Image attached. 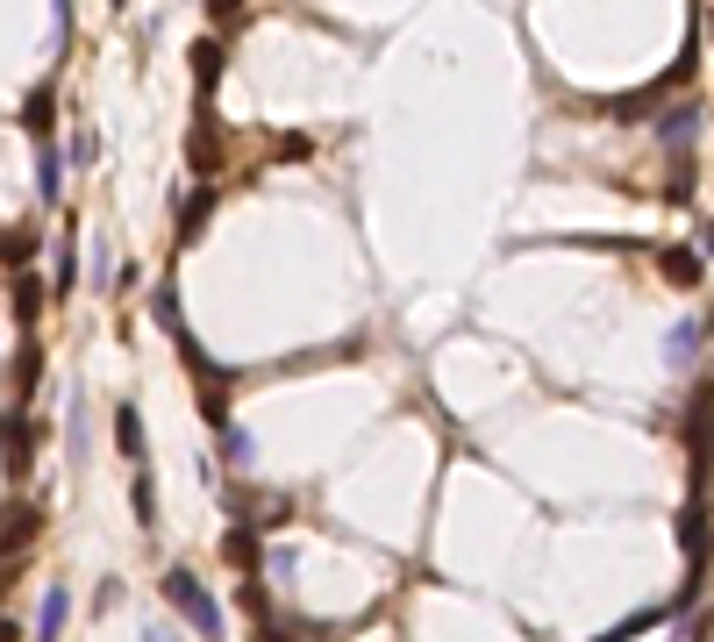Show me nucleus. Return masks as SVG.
Here are the masks:
<instances>
[{"mask_svg": "<svg viewBox=\"0 0 714 642\" xmlns=\"http://www.w3.org/2000/svg\"><path fill=\"white\" fill-rule=\"evenodd\" d=\"M187 164H193L201 179H215L222 164H230V150H222V129H215V115H207V107H201V121H193V136H187Z\"/></svg>", "mask_w": 714, "mask_h": 642, "instance_id": "7ed1b4c3", "label": "nucleus"}, {"mask_svg": "<svg viewBox=\"0 0 714 642\" xmlns=\"http://www.w3.org/2000/svg\"><path fill=\"white\" fill-rule=\"evenodd\" d=\"M701 335H707V321H672V335H664V364H693Z\"/></svg>", "mask_w": 714, "mask_h": 642, "instance_id": "1a4fd4ad", "label": "nucleus"}, {"mask_svg": "<svg viewBox=\"0 0 714 642\" xmlns=\"http://www.w3.org/2000/svg\"><path fill=\"white\" fill-rule=\"evenodd\" d=\"M29 457H36V421H22V407H8V485H22Z\"/></svg>", "mask_w": 714, "mask_h": 642, "instance_id": "39448f33", "label": "nucleus"}, {"mask_svg": "<svg viewBox=\"0 0 714 642\" xmlns=\"http://www.w3.org/2000/svg\"><path fill=\"white\" fill-rule=\"evenodd\" d=\"M136 642H179V635H172V629H143Z\"/></svg>", "mask_w": 714, "mask_h": 642, "instance_id": "393cba45", "label": "nucleus"}, {"mask_svg": "<svg viewBox=\"0 0 714 642\" xmlns=\"http://www.w3.org/2000/svg\"><path fill=\"white\" fill-rule=\"evenodd\" d=\"M51 107H57V100H51V86H36V94L14 107V121H22L29 136H51Z\"/></svg>", "mask_w": 714, "mask_h": 642, "instance_id": "f8f14e48", "label": "nucleus"}, {"mask_svg": "<svg viewBox=\"0 0 714 642\" xmlns=\"http://www.w3.org/2000/svg\"><path fill=\"white\" fill-rule=\"evenodd\" d=\"M129 514H136L143 528H158V479H150V464L129 479Z\"/></svg>", "mask_w": 714, "mask_h": 642, "instance_id": "9b49d317", "label": "nucleus"}, {"mask_svg": "<svg viewBox=\"0 0 714 642\" xmlns=\"http://www.w3.org/2000/svg\"><path fill=\"white\" fill-rule=\"evenodd\" d=\"M29 535H36V514H29L22 500H8V564L29 549Z\"/></svg>", "mask_w": 714, "mask_h": 642, "instance_id": "2eb2a0df", "label": "nucleus"}, {"mask_svg": "<svg viewBox=\"0 0 714 642\" xmlns=\"http://www.w3.org/2000/svg\"><path fill=\"white\" fill-rule=\"evenodd\" d=\"M693 129H701V100H679L672 115H658V150H672V158H686Z\"/></svg>", "mask_w": 714, "mask_h": 642, "instance_id": "20e7f679", "label": "nucleus"}, {"mask_svg": "<svg viewBox=\"0 0 714 642\" xmlns=\"http://www.w3.org/2000/svg\"><path fill=\"white\" fill-rule=\"evenodd\" d=\"M679 543H686V578H701V571H707V549H714V535H707V500L686 493V507H679Z\"/></svg>", "mask_w": 714, "mask_h": 642, "instance_id": "f03ea898", "label": "nucleus"}, {"mask_svg": "<svg viewBox=\"0 0 714 642\" xmlns=\"http://www.w3.org/2000/svg\"><path fill=\"white\" fill-rule=\"evenodd\" d=\"M65 621H72V592L51 586V592H43V607H36V642H57V635H65Z\"/></svg>", "mask_w": 714, "mask_h": 642, "instance_id": "423d86ee", "label": "nucleus"}, {"mask_svg": "<svg viewBox=\"0 0 714 642\" xmlns=\"http://www.w3.org/2000/svg\"><path fill=\"white\" fill-rule=\"evenodd\" d=\"M8 308H14V321H22V329L43 314V286L29 279V271H14V279H8Z\"/></svg>", "mask_w": 714, "mask_h": 642, "instance_id": "6e6552de", "label": "nucleus"}, {"mask_svg": "<svg viewBox=\"0 0 714 642\" xmlns=\"http://www.w3.org/2000/svg\"><path fill=\"white\" fill-rule=\"evenodd\" d=\"M36 193H43V201H57V193H65V164H57L51 143L36 150Z\"/></svg>", "mask_w": 714, "mask_h": 642, "instance_id": "f3484780", "label": "nucleus"}, {"mask_svg": "<svg viewBox=\"0 0 714 642\" xmlns=\"http://www.w3.org/2000/svg\"><path fill=\"white\" fill-rule=\"evenodd\" d=\"M207 214H215V186H201V193H187L179 201V243H193L207 228Z\"/></svg>", "mask_w": 714, "mask_h": 642, "instance_id": "0eeeda50", "label": "nucleus"}, {"mask_svg": "<svg viewBox=\"0 0 714 642\" xmlns=\"http://www.w3.org/2000/svg\"><path fill=\"white\" fill-rule=\"evenodd\" d=\"M29 257H36V228L14 222V228H8V279H14V271H29Z\"/></svg>", "mask_w": 714, "mask_h": 642, "instance_id": "aec40b11", "label": "nucleus"}, {"mask_svg": "<svg viewBox=\"0 0 714 642\" xmlns=\"http://www.w3.org/2000/svg\"><path fill=\"white\" fill-rule=\"evenodd\" d=\"M222 549H230V564H236L243 578H251V564H257V528H251V522H236V528H230V543H222Z\"/></svg>", "mask_w": 714, "mask_h": 642, "instance_id": "a211bd4d", "label": "nucleus"}, {"mask_svg": "<svg viewBox=\"0 0 714 642\" xmlns=\"http://www.w3.org/2000/svg\"><path fill=\"white\" fill-rule=\"evenodd\" d=\"M164 600H172V607H179V621H187V629H201L207 642L222 635V607L207 600V586L187 571V564H172V571H164Z\"/></svg>", "mask_w": 714, "mask_h": 642, "instance_id": "f257e3e1", "label": "nucleus"}, {"mask_svg": "<svg viewBox=\"0 0 714 642\" xmlns=\"http://www.w3.org/2000/svg\"><path fill=\"white\" fill-rule=\"evenodd\" d=\"M193 79H201V107H207V94H215V79H222V43L215 36L193 43Z\"/></svg>", "mask_w": 714, "mask_h": 642, "instance_id": "9d476101", "label": "nucleus"}, {"mask_svg": "<svg viewBox=\"0 0 714 642\" xmlns=\"http://www.w3.org/2000/svg\"><path fill=\"white\" fill-rule=\"evenodd\" d=\"M115 600H121V578H100V592H94V614H115Z\"/></svg>", "mask_w": 714, "mask_h": 642, "instance_id": "5701e85b", "label": "nucleus"}, {"mask_svg": "<svg viewBox=\"0 0 714 642\" xmlns=\"http://www.w3.org/2000/svg\"><path fill=\"white\" fill-rule=\"evenodd\" d=\"M664 279H672L679 293H693V286H701V250H664Z\"/></svg>", "mask_w": 714, "mask_h": 642, "instance_id": "ddd939ff", "label": "nucleus"}, {"mask_svg": "<svg viewBox=\"0 0 714 642\" xmlns=\"http://www.w3.org/2000/svg\"><path fill=\"white\" fill-rule=\"evenodd\" d=\"M115 450H121V457H143V421H136L129 400L115 407Z\"/></svg>", "mask_w": 714, "mask_h": 642, "instance_id": "4468645a", "label": "nucleus"}, {"mask_svg": "<svg viewBox=\"0 0 714 642\" xmlns=\"http://www.w3.org/2000/svg\"><path fill=\"white\" fill-rule=\"evenodd\" d=\"M115 8H129V0H115Z\"/></svg>", "mask_w": 714, "mask_h": 642, "instance_id": "a878e982", "label": "nucleus"}, {"mask_svg": "<svg viewBox=\"0 0 714 642\" xmlns=\"http://www.w3.org/2000/svg\"><path fill=\"white\" fill-rule=\"evenodd\" d=\"M72 279H79V250L72 236H57V293H72Z\"/></svg>", "mask_w": 714, "mask_h": 642, "instance_id": "4be33fe9", "label": "nucleus"}, {"mask_svg": "<svg viewBox=\"0 0 714 642\" xmlns=\"http://www.w3.org/2000/svg\"><path fill=\"white\" fill-rule=\"evenodd\" d=\"M36 372H43V350L36 343H29V350H14V407H22V393H36Z\"/></svg>", "mask_w": 714, "mask_h": 642, "instance_id": "dca6fc26", "label": "nucleus"}, {"mask_svg": "<svg viewBox=\"0 0 714 642\" xmlns=\"http://www.w3.org/2000/svg\"><path fill=\"white\" fill-rule=\"evenodd\" d=\"M215 436H222V464H230V471H243V464H251V436H243L236 421H222Z\"/></svg>", "mask_w": 714, "mask_h": 642, "instance_id": "412c9836", "label": "nucleus"}, {"mask_svg": "<svg viewBox=\"0 0 714 642\" xmlns=\"http://www.w3.org/2000/svg\"><path fill=\"white\" fill-rule=\"evenodd\" d=\"M150 314H158V329H164V335H179V329H187V321H179V286H172V279H164L158 293H150Z\"/></svg>", "mask_w": 714, "mask_h": 642, "instance_id": "6ab92c4d", "label": "nucleus"}, {"mask_svg": "<svg viewBox=\"0 0 714 642\" xmlns=\"http://www.w3.org/2000/svg\"><path fill=\"white\" fill-rule=\"evenodd\" d=\"M236 8H243V0H207V14H215V22H236Z\"/></svg>", "mask_w": 714, "mask_h": 642, "instance_id": "b1692460", "label": "nucleus"}]
</instances>
